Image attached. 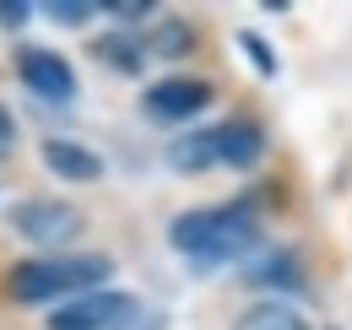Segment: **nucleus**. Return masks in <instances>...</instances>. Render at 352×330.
<instances>
[{
	"label": "nucleus",
	"instance_id": "4468645a",
	"mask_svg": "<svg viewBox=\"0 0 352 330\" xmlns=\"http://www.w3.org/2000/svg\"><path fill=\"white\" fill-rule=\"evenodd\" d=\"M239 49L250 54V65H255V76H265V82L276 76V49H271V43H265L261 33H255V28H239Z\"/></svg>",
	"mask_w": 352,
	"mask_h": 330
},
{
	"label": "nucleus",
	"instance_id": "39448f33",
	"mask_svg": "<svg viewBox=\"0 0 352 330\" xmlns=\"http://www.w3.org/2000/svg\"><path fill=\"white\" fill-rule=\"evenodd\" d=\"M212 98L217 92H212L206 76H163V82H152L141 92V114L157 124H190L212 109Z\"/></svg>",
	"mask_w": 352,
	"mask_h": 330
},
{
	"label": "nucleus",
	"instance_id": "f8f14e48",
	"mask_svg": "<svg viewBox=\"0 0 352 330\" xmlns=\"http://www.w3.org/2000/svg\"><path fill=\"white\" fill-rule=\"evenodd\" d=\"M233 330H309V320L287 298H261V303H250V309L233 320Z\"/></svg>",
	"mask_w": 352,
	"mask_h": 330
},
{
	"label": "nucleus",
	"instance_id": "9b49d317",
	"mask_svg": "<svg viewBox=\"0 0 352 330\" xmlns=\"http://www.w3.org/2000/svg\"><path fill=\"white\" fill-rule=\"evenodd\" d=\"M239 282H250V287L304 292V265H298V254H287V249H265L261 260H244V276H239Z\"/></svg>",
	"mask_w": 352,
	"mask_h": 330
},
{
	"label": "nucleus",
	"instance_id": "dca6fc26",
	"mask_svg": "<svg viewBox=\"0 0 352 330\" xmlns=\"http://www.w3.org/2000/svg\"><path fill=\"white\" fill-rule=\"evenodd\" d=\"M103 16H114L125 33H135L141 22H152V16H157V6H152V0H103Z\"/></svg>",
	"mask_w": 352,
	"mask_h": 330
},
{
	"label": "nucleus",
	"instance_id": "0eeeda50",
	"mask_svg": "<svg viewBox=\"0 0 352 330\" xmlns=\"http://www.w3.org/2000/svg\"><path fill=\"white\" fill-rule=\"evenodd\" d=\"M38 163L54 173V179H65V184H92V179H103V157L82 146V141H71V135H49L44 146H38Z\"/></svg>",
	"mask_w": 352,
	"mask_h": 330
},
{
	"label": "nucleus",
	"instance_id": "2eb2a0df",
	"mask_svg": "<svg viewBox=\"0 0 352 330\" xmlns=\"http://www.w3.org/2000/svg\"><path fill=\"white\" fill-rule=\"evenodd\" d=\"M44 16L54 28H82L87 16H103V6H92V0H49Z\"/></svg>",
	"mask_w": 352,
	"mask_h": 330
},
{
	"label": "nucleus",
	"instance_id": "f3484780",
	"mask_svg": "<svg viewBox=\"0 0 352 330\" xmlns=\"http://www.w3.org/2000/svg\"><path fill=\"white\" fill-rule=\"evenodd\" d=\"M33 16V6L28 0H0V28H22Z\"/></svg>",
	"mask_w": 352,
	"mask_h": 330
},
{
	"label": "nucleus",
	"instance_id": "f03ea898",
	"mask_svg": "<svg viewBox=\"0 0 352 330\" xmlns=\"http://www.w3.org/2000/svg\"><path fill=\"white\" fill-rule=\"evenodd\" d=\"M114 276L109 254H33L6 271V292L16 303H71L82 292H98Z\"/></svg>",
	"mask_w": 352,
	"mask_h": 330
},
{
	"label": "nucleus",
	"instance_id": "f257e3e1",
	"mask_svg": "<svg viewBox=\"0 0 352 330\" xmlns=\"http://www.w3.org/2000/svg\"><path fill=\"white\" fill-rule=\"evenodd\" d=\"M261 244V206L250 195L222 201V206H190L168 222V249L190 271H217L244 260L250 249Z\"/></svg>",
	"mask_w": 352,
	"mask_h": 330
},
{
	"label": "nucleus",
	"instance_id": "9d476101",
	"mask_svg": "<svg viewBox=\"0 0 352 330\" xmlns=\"http://www.w3.org/2000/svg\"><path fill=\"white\" fill-rule=\"evenodd\" d=\"M163 157H168V168H174V173H190V179H195V173H206V168H222V163H217V124L174 135Z\"/></svg>",
	"mask_w": 352,
	"mask_h": 330
},
{
	"label": "nucleus",
	"instance_id": "a211bd4d",
	"mask_svg": "<svg viewBox=\"0 0 352 330\" xmlns=\"http://www.w3.org/2000/svg\"><path fill=\"white\" fill-rule=\"evenodd\" d=\"M11 152H16V120H11V114H6V103H0V163H6Z\"/></svg>",
	"mask_w": 352,
	"mask_h": 330
},
{
	"label": "nucleus",
	"instance_id": "ddd939ff",
	"mask_svg": "<svg viewBox=\"0 0 352 330\" xmlns=\"http://www.w3.org/2000/svg\"><path fill=\"white\" fill-rule=\"evenodd\" d=\"M195 49V28L184 22V16H157L152 28H146V54L152 60H179V54H190Z\"/></svg>",
	"mask_w": 352,
	"mask_h": 330
},
{
	"label": "nucleus",
	"instance_id": "7ed1b4c3",
	"mask_svg": "<svg viewBox=\"0 0 352 330\" xmlns=\"http://www.w3.org/2000/svg\"><path fill=\"white\" fill-rule=\"evenodd\" d=\"M6 228H11L16 239L38 244V249H60V244H71V239L87 228V217H82V206H71V201L33 195V201H16V206H6Z\"/></svg>",
	"mask_w": 352,
	"mask_h": 330
},
{
	"label": "nucleus",
	"instance_id": "423d86ee",
	"mask_svg": "<svg viewBox=\"0 0 352 330\" xmlns=\"http://www.w3.org/2000/svg\"><path fill=\"white\" fill-rule=\"evenodd\" d=\"M16 82L28 87L33 98L60 103V109L76 103V92H82L76 71H71V60L54 54V49H38V43H22V49H16Z\"/></svg>",
	"mask_w": 352,
	"mask_h": 330
},
{
	"label": "nucleus",
	"instance_id": "6e6552de",
	"mask_svg": "<svg viewBox=\"0 0 352 330\" xmlns=\"http://www.w3.org/2000/svg\"><path fill=\"white\" fill-rule=\"evenodd\" d=\"M265 157V130L261 120H244V114H233V120L217 124V163L222 168H255Z\"/></svg>",
	"mask_w": 352,
	"mask_h": 330
},
{
	"label": "nucleus",
	"instance_id": "20e7f679",
	"mask_svg": "<svg viewBox=\"0 0 352 330\" xmlns=\"http://www.w3.org/2000/svg\"><path fill=\"white\" fill-rule=\"evenodd\" d=\"M135 320H141V303H135L131 292L98 287V292L71 298V303H54L44 330H131Z\"/></svg>",
	"mask_w": 352,
	"mask_h": 330
},
{
	"label": "nucleus",
	"instance_id": "1a4fd4ad",
	"mask_svg": "<svg viewBox=\"0 0 352 330\" xmlns=\"http://www.w3.org/2000/svg\"><path fill=\"white\" fill-rule=\"evenodd\" d=\"M92 60H98L103 71H114V76H141L152 54H146V38H141V33H125V28H114V33L92 38Z\"/></svg>",
	"mask_w": 352,
	"mask_h": 330
}]
</instances>
